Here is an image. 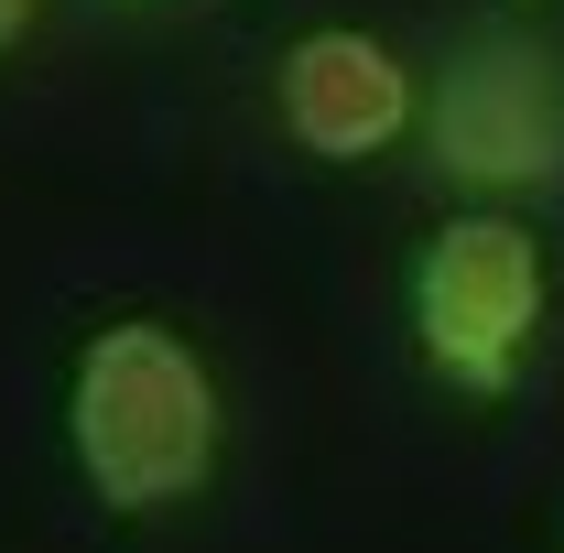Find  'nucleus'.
Segmentation results:
<instances>
[{"label": "nucleus", "instance_id": "4", "mask_svg": "<svg viewBox=\"0 0 564 553\" xmlns=\"http://www.w3.org/2000/svg\"><path fill=\"white\" fill-rule=\"evenodd\" d=\"M434 141H445V163L478 174V185H521V174H543V163H554L543 76L521 66V55H467V66L445 76V98H434Z\"/></svg>", "mask_w": 564, "mask_h": 553}, {"label": "nucleus", "instance_id": "1", "mask_svg": "<svg viewBox=\"0 0 564 553\" xmlns=\"http://www.w3.org/2000/svg\"><path fill=\"white\" fill-rule=\"evenodd\" d=\"M217 445H228V413H217V380L185 326L163 315H120L76 347L66 369V456L98 510L120 521H152V510H185L196 488L217 478Z\"/></svg>", "mask_w": 564, "mask_h": 553}, {"label": "nucleus", "instance_id": "5", "mask_svg": "<svg viewBox=\"0 0 564 553\" xmlns=\"http://www.w3.org/2000/svg\"><path fill=\"white\" fill-rule=\"evenodd\" d=\"M33 11H44V0H0V55H11V44L33 33Z\"/></svg>", "mask_w": 564, "mask_h": 553}, {"label": "nucleus", "instance_id": "2", "mask_svg": "<svg viewBox=\"0 0 564 553\" xmlns=\"http://www.w3.org/2000/svg\"><path fill=\"white\" fill-rule=\"evenodd\" d=\"M543 326V250L510 217H445L413 261V347L456 391H510L521 347Z\"/></svg>", "mask_w": 564, "mask_h": 553}, {"label": "nucleus", "instance_id": "3", "mask_svg": "<svg viewBox=\"0 0 564 553\" xmlns=\"http://www.w3.org/2000/svg\"><path fill=\"white\" fill-rule=\"evenodd\" d=\"M272 98H282V131L315 163H369V152H391L413 131V66L380 33H358V22L293 33L272 66Z\"/></svg>", "mask_w": 564, "mask_h": 553}]
</instances>
